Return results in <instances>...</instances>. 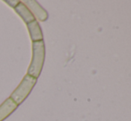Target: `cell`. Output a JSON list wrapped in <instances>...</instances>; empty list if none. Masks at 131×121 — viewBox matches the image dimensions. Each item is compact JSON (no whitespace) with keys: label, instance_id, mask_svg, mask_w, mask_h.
<instances>
[{"label":"cell","instance_id":"6da1fadb","mask_svg":"<svg viewBox=\"0 0 131 121\" xmlns=\"http://www.w3.org/2000/svg\"><path fill=\"white\" fill-rule=\"evenodd\" d=\"M46 57V47L43 41L32 42V59L27 71V75L38 78L41 74Z\"/></svg>","mask_w":131,"mask_h":121},{"label":"cell","instance_id":"7a4b0ae2","mask_svg":"<svg viewBox=\"0 0 131 121\" xmlns=\"http://www.w3.org/2000/svg\"><path fill=\"white\" fill-rule=\"evenodd\" d=\"M37 81H38V78H35L26 74L21 81V83L19 84V86L12 93L10 98L18 105L21 104L31 93L35 85L37 84Z\"/></svg>","mask_w":131,"mask_h":121},{"label":"cell","instance_id":"3957f363","mask_svg":"<svg viewBox=\"0 0 131 121\" xmlns=\"http://www.w3.org/2000/svg\"><path fill=\"white\" fill-rule=\"evenodd\" d=\"M25 5L29 8V10L31 12L35 19L39 21H45L48 18V14L47 12L39 5V3L35 0H27V1L23 2Z\"/></svg>","mask_w":131,"mask_h":121},{"label":"cell","instance_id":"277c9868","mask_svg":"<svg viewBox=\"0 0 131 121\" xmlns=\"http://www.w3.org/2000/svg\"><path fill=\"white\" fill-rule=\"evenodd\" d=\"M18 104L14 102L9 97L0 105V121H4L6 118H8L14 111H15L18 108Z\"/></svg>","mask_w":131,"mask_h":121},{"label":"cell","instance_id":"5b68a950","mask_svg":"<svg viewBox=\"0 0 131 121\" xmlns=\"http://www.w3.org/2000/svg\"><path fill=\"white\" fill-rule=\"evenodd\" d=\"M27 28L29 33V37H30L32 42H38V41H43L44 36L43 32H42L41 27H40L39 23L37 20H34L31 22L28 23Z\"/></svg>","mask_w":131,"mask_h":121},{"label":"cell","instance_id":"8992f818","mask_svg":"<svg viewBox=\"0 0 131 121\" xmlns=\"http://www.w3.org/2000/svg\"><path fill=\"white\" fill-rule=\"evenodd\" d=\"M14 9L16 14L23 19V21H24L26 24L33 21L34 20H36L34 16H33V14H31V12L29 10V8H28L23 2H20Z\"/></svg>","mask_w":131,"mask_h":121},{"label":"cell","instance_id":"52a82bcc","mask_svg":"<svg viewBox=\"0 0 131 121\" xmlns=\"http://www.w3.org/2000/svg\"><path fill=\"white\" fill-rule=\"evenodd\" d=\"M5 2L9 5V6L14 8V7H15L21 1H18V0H5Z\"/></svg>","mask_w":131,"mask_h":121}]
</instances>
